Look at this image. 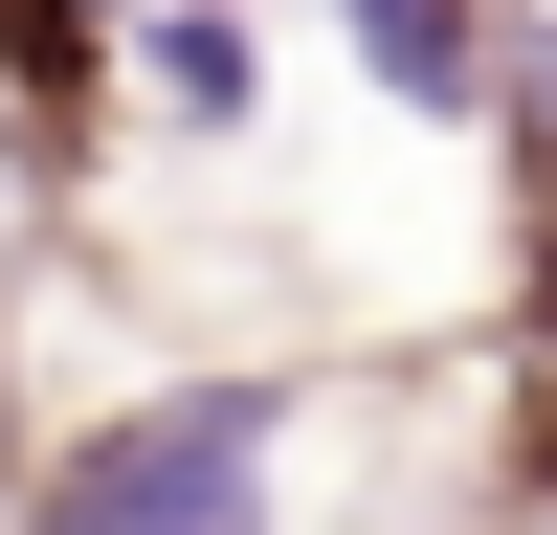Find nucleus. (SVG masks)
<instances>
[{"label": "nucleus", "mask_w": 557, "mask_h": 535, "mask_svg": "<svg viewBox=\"0 0 557 535\" xmlns=\"http://www.w3.org/2000/svg\"><path fill=\"white\" fill-rule=\"evenodd\" d=\"M268 446H290L268 380H157L45 469V535H268Z\"/></svg>", "instance_id": "obj_1"}, {"label": "nucleus", "mask_w": 557, "mask_h": 535, "mask_svg": "<svg viewBox=\"0 0 557 535\" xmlns=\"http://www.w3.org/2000/svg\"><path fill=\"white\" fill-rule=\"evenodd\" d=\"M134 89H157L178 134H223L268 89V45H246V0H134Z\"/></svg>", "instance_id": "obj_2"}, {"label": "nucleus", "mask_w": 557, "mask_h": 535, "mask_svg": "<svg viewBox=\"0 0 557 535\" xmlns=\"http://www.w3.org/2000/svg\"><path fill=\"white\" fill-rule=\"evenodd\" d=\"M335 23H357V67H380L401 112H469V89H491L469 67V0H335Z\"/></svg>", "instance_id": "obj_3"}]
</instances>
